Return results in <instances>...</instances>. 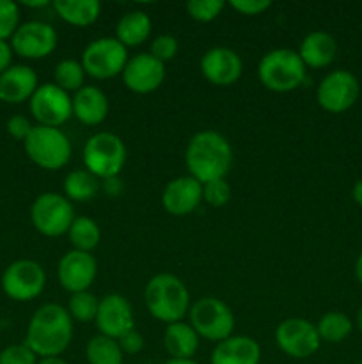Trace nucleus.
Segmentation results:
<instances>
[{"instance_id": "f257e3e1", "label": "nucleus", "mask_w": 362, "mask_h": 364, "mask_svg": "<svg viewBox=\"0 0 362 364\" xmlns=\"http://www.w3.org/2000/svg\"><path fill=\"white\" fill-rule=\"evenodd\" d=\"M73 340V320L66 308L43 304L28 322L23 343L39 359L60 358Z\"/></svg>"}, {"instance_id": "f03ea898", "label": "nucleus", "mask_w": 362, "mask_h": 364, "mask_svg": "<svg viewBox=\"0 0 362 364\" xmlns=\"http://www.w3.org/2000/svg\"><path fill=\"white\" fill-rule=\"evenodd\" d=\"M185 164L190 176L201 183L222 180L233 166L231 142L215 130L197 132L188 141Z\"/></svg>"}, {"instance_id": "7ed1b4c3", "label": "nucleus", "mask_w": 362, "mask_h": 364, "mask_svg": "<svg viewBox=\"0 0 362 364\" xmlns=\"http://www.w3.org/2000/svg\"><path fill=\"white\" fill-rule=\"evenodd\" d=\"M144 302L149 315L163 323L183 322L190 309V294L183 281L174 274H156L148 281Z\"/></svg>"}, {"instance_id": "20e7f679", "label": "nucleus", "mask_w": 362, "mask_h": 364, "mask_svg": "<svg viewBox=\"0 0 362 364\" xmlns=\"http://www.w3.org/2000/svg\"><path fill=\"white\" fill-rule=\"evenodd\" d=\"M305 64L298 52L275 48L261 57L258 64L259 82L272 92H291L305 82Z\"/></svg>"}, {"instance_id": "39448f33", "label": "nucleus", "mask_w": 362, "mask_h": 364, "mask_svg": "<svg viewBox=\"0 0 362 364\" xmlns=\"http://www.w3.org/2000/svg\"><path fill=\"white\" fill-rule=\"evenodd\" d=\"M23 148L31 162L46 171H59L71 160V142L60 128L35 124L28 137L23 141Z\"/></svg>"}, {"instance_id": "423d86ee", "label": "nucleus", "mask_w": 362, "mask_h": 364, "mask_svg": "<svg viewBox=\"0 0 362 364\" xmlns=\"http://www.w3.org/2000/svg\"><path fill=\"white\" fill-rule=\"evenodd\" d=\"M188 323L202 340L220 343L233 336L236 318L229 306L216 297H201L188 309Z\"/></svg>"}, {"instance_id": "0eeeda50", "label": "nucleus", "mask_w": 362, "mask_h": 364, "mask_svg": "<svg viewBox=\"0 0 362 364\" xmlns=\"http://www.w3.org/2000/svg\"><path fill=\"white\" fill-rule=\"evenodd\" d=\"M84 164L85 169L98 180L117 178L126 164V146L119 135L98 132L85 142Z\"/></svg>"}, {"instance_id": "6e6552de", "label": "nucleus", "mask_w": 362, "mask_h": 364, "mask_svg": "<svg viewBox=\"0 0 362 364\" xmlns=\"http://www.w3.org/2000/svg\"><path fill=\"white\" fill-rule=\"evenodd\" d=\"M32 226L43 237L57 238L67 235L75 220V210L70 199L57 192L38 196L31 206Z\"/></svg>"}, {"instance_id": "1a4fd4ad", "label": "nucleus", "mask_w": 362, "mask_h": 364, "mask_svg": "<svg viewBox=\"0 0 362 364\" xmlns=\"http://www.w3.org/2000/svg\"><path fill=\"white\" fill-rule=\"evenodd\" d=\"M128 59V48L116 38H98L85 46L80 63L85 75L96 80H109L123 75Z\"/></svg>"}, {"instance_id": "9d476101", "label": "nucleus", "mask_w": 362, "mask_h": 364, "mask_svg": "<svg viewBox=\"0 0 362 364\" xmlns=\"http://www.w3.org/2000/svg\"><path fill=\"white\" fill-rule=\"evenodd\" d=\"M46 272L34 259H16L2 274V290L16 302H31L43 294Z\"/></svg>"}, {"instance_id": "9b49d317", "label": "nucleus", "mask_w": 362, "mask_h": 364, "mask_svg": "<svg viewBox=\"0 0 362 364\" xmlns=\"http://www.w3.org/2000/svg\"><path fill=\"white\" fill-rule=\"evenodd\" d=\"M361 95L358 78L348 70L330 71L316 89L318 105L329 114H343L355 105Z\"/></svg>"}, {"instance_id": "f8f14e48", "label": "nucleus", "mask_w": 362, "mask_h": 364, "mask_svg": "<svg viewBox=\"0 0 362 364\" xmlns=\"http://www.w3.org/2000/svg\"><path fill=\"white\" fill-rule=\"evenodd\" d=\"M28 109L38 124L59 128L73 116V100L70 92L48 82L35 89L32 98L28 100Z\"/></svg>"}, {"instance_id": "ddd939ff", "label": "nucleus", "mask_w": 362, "mask_h": 364, "mask_svg": "<svg viewBox=\"0 0 362 364\" xmlns=\"http://www.w3.org/2000/svg\"><path fill=\"white\" fill-rule=\"evenodd\" d=\"M275 343L280 352L293 359H307L319 350L318 329L305 318H286L275 329Z\"/></svg>"}, {"instance_id": "4468645a", "label": "nucleus", "mask_w": 362, "mask_h": 364, "mask_svg": "<svg viewBox=\"0 0 362 364\" xmlns=\"http://www.w3.org/2000/svg\"><path fill=\"white\" fill-rule=\"evenodd\" d=\"M55 28L45 21L32 20L20 23L16 32L11 38V48L14 53L28 60L45 59L57 48Z\"/></svg>"}, {"instance_id": "2eb2a0df", "label": "nucleus", "mask_w": 362, "mask_h": 364, "mask_svg": "<svg viewBox=\"0 0 362 364\" xmlns=\"http://www.w3.org/2000/svg\"><path fill=\"white\" fill-rule=\"evenodd\" d=\"M98 276V263L91 252L70 251L57 265V277L60 287L70 294L87 291Z\"/></svg>"}, {"instance_id": "dca6fc26", "label": "nucleus", "mask_w": 362, "mask_h": 364, "mask_svg": "<svg viewBox=\"0 0 362 364\" xmlns=\"http://www.w3.org/2000/svg\"><path fill=\"white\" fill-rule=\"evenodd\" d=\"M96 327L99 334L112 340H119L128 331L135 329V316L128 299L119 294H106L99 299L98 313H96Z\"/></svg>"}, {"instance_id": "f3484780", "label": "nucleus", "mask_w": 362, "mask_h": 364, "mask_svg": "<svg viewBox=\"0 0 362 364\" xmlns=\"http://www.w3.org/2000/svg\"><path fill=\"white\" fill-rule=\"evenodd\" d=\"M165 80V64L151 53H137L130 57L123 71V84L135 95H149Z\"/></svg>"}, {"instance_id": "a211bd4d", "label": "nucleus", "mask_w": 362, "mask_h": 364, "mask_svg": "<svg viewBox=\"0 0 362 364\" xmlns=\"http://www.w3.org/2000/svg\"><path fill=\"white\" fill-rule=\"evenodd\" d=\"M201 73L216 87H229L240 80L243 73L241 57L226 46H215L201 57Z\"/></svg>"}, {"instance_id": "6ab92c4d", "label": "nucleus", "mask_w": 362, "mask_h": 364, "mask_svg": "<svg viewBox=\"0 0 362 364\" xmlns=\"http://www.w3.org/2000/svg\"><path fill=\"white\" fill-rule=\"evenodd\" d=\"M202 203V183L195 178L180 176L170 180L162 192V206L174 217H187Z\"/></svg>"}, {"instance_id": "aec40b11", "label": "nucleus", "mask_w": 362, "mask_h": 364, "mask_svg": "<svg viewBox=\"0 0 362 364\" xmlns=\"http://www.w3.org/2000/svg\"><path fill=\"white\" fill-rule=\"evenodd\" d=\"M38 87V73L31 66L13 64L0 75V102L9 105L28 102Z\"/></svg>"}, {"instance_id": "412c9836", "label": "nucleus", "mask_w": 362, "mask_h": 364, "mask_svg": "<svg viewBox=\"0 0 362 364\" xmlns=\"http://www.w3.org/2000/svg\"><path fill=\"white\" fill-rule=\"evenodd\" d=\"M71 100H73V116L82 124L98 127L109 116V98L96 85H84L80 91L75 92V96Z\"/></svg>"}, {"instance_id": "4be33fe9", "label": "nucleus", "mask_w": 362, "mask_h": 364, "mask_svg": "<svg viewBox=\"0 0 362 364\" xmlns=\"http://www.w3.org/2000/svg\"><path fill=\"white\" fill-rule=\"evenodd\" d=\"M261 347L251 336H229L216 343L212 364H259Z\"/></svg>"}, {"instance_id": "5701e85b", "label": "nucleus", "mask_w": 362, "mask_h": 364, "mask_svg": "<svg viewBox=\"0 0 362 364\" xmlns=\"http://www.w3.org/2000/svg\"><path fill=\"white\" fill-rule=\"evenodd\" d=\"M298 55H300L302 63L305 68H312V70H319V68H327L329 64L334 63L337 55V41L334 39L332 34L325 31H314L309 32L300 43L298 48Z\"/></svg>"}, {"instance_id": "b1692460", "label": "nucleus", "mask_w": 362, "mask_h": 364, "mask_svg": "<svg viewBox=\"0 0 362 364\" xmlns=\"http://www.w3.org/2000/svg\"><path fill=\"white\" fill-rule=\"evenodd\" d=\"M199 340L201 338L187 322L169 323L163 333V347L170 359H194L201 343Z\"/></svg>"}, {"instance_id": "393cba45", "label": "nucleus", "mask_w": 362, "mask_h": 364, "mask_svg": "<svg viewBox=\"0 0 362 364\" xmlns=\"http://www.w3.org/2000/svg\"><path fill=\"white\" fill-rule=\"evenodd\" d=\"M151 18L144 11H130L117 21L116 39L126 48L142 45L151 36Z\"/></svg>"}, {"instance_id": "a878e982", "label": "nucleus", "mask_w": 362, "mask_h": 364, "mask_svg": "<svg viewBox=\"0 0 362 364\" xmlns=\"http://www.w3.org/2000/svg\"><path fill=\"white\" fill-rule=\"evenodd\" d=\"M53 9L60 20L73 27H89L99 18L102 4L99 0H55Z\"/></svg>"}, {"instance_id": "bb28decb", "label": "nucleus", "mask_w": 362, "mask_h": 364, "mask_svg": "<svg viewBox=\"0 0 362 364\" xmlns=\"http://www.w3.org/2000/svg\"><path fill=\"white\" fill-rule=\"evenodd\" d=\"M99 181L87 169H75L64 178V196L70 201L87 203L98 194Z\"/></svg>"}, {"instance_id": "cd10ccee", "label": "nucleus", "mask_w": 362, "mask_h": 364, "mask_svg": "<svg viewBox=\"0 0 362 364\" xmlns=\"http://www.w3.org/2000/svg\"><path fill=\"white\" fill-rule=\"evenodd\" d=\"M67 238H70L75 251L92 252L99 245L102 231H99L96 220H92L91 217H75L73 224H71L70 231H67Z\"/></svg>"}, {"instance_id": "c85d7f7f", "label": "nucleus", "mask_w": 362, "mask_h": 364, "mask_svg": "<svg viewBox=\"0 0 362 364\" xmlns=\"http://www.w3.org/2000/svg\"><path fill=\"white\" fill-rule=\"evenodd\" d=\"M85 358L89 364H123L124 361V354L117 340L103 334H96L87 341Z\"/></svg>"}, {"instance_id": "c756f323", "label": "nucleus", "mask_w": 362, "mask_h": 364, "mask_svg": "<svg viewBox=\"0 0 362 364\" xmlns=\"http://www.w3.org/2000/svg\"><path fill=\"white\" fill-rule=\"evenodd\" d=\"M318 329L319 340L327 341V343H341L346 340L353 331V323H351L350 316L344 315L341 311H329L318 320L316 323Z\"/></svg>"}, {"instance_id": "7c9ffc66", "label": "nucleus", "mask_w": 362, "mask_h": 364, "mask_svg": "<svg viewBox=\"0 0 362 364\" xmlns=\"http://www.w3.org/2000/svg\"><path fill=\"white\" fill-rule=\"evenodd\" d=\"M53 80H55L53 84L59 85L62 91L77 92L85 85V70L80 60L64 59L55 66Z\"/></svg>"}, {"instance_id": "2f4dec72", "label": "nucleus", "mask_w": 362, "mask_h": 364, "mask_svg": "<svg viewBox=\"0 0 362 364\" xmlns=\"http://www.w3.org/2000/svg\"><path fill=\"white\" fill-rule=\"evenodd\" d=\"M99 299L91 291H78V294H71L70 302H67V313H70L71 320L77 322L87 323L96 320V313H98Z\"/></svg>"}, {"instance_id": "473e14b6", "label": "nucleus", "mask_w": 362, "mask_h": 364, "mask_svg": "<svg viewBox=\"0 0 362 364\" xmlns=\"http://www.w3.org/2000/svg\"><path fill=\"white\" fill-rule=\"evenodd\" d=\"M224 7H226V4L222 0H190V2H187V13L192 20L209 23L220 16Z\"/></svg>"}, {"instance_id": "72a5a7b5", "label": "nucleus", "mask_w": 362, "mask_h": 364, "mask_svg": "<svg viewBox=\"0 0 362 364\" xmlns=\"http://www.w3.org/2000/svg\"><path fill=\"white\" fill-rule=\"evenodd\" d=\"M20 27V7L13 0H0V39L7 41Z\"/></svg>"}, {"instance_id": "f704fd0d", "label": "nucleus", "mask_w": 362, "mask_h": 364, "mask_svg": "<svg viewBox=\"0 0 362 364\" xmlns=\"http://www.w3.org/2000/svg\"><path fill=\"white\" fill-rule=\"evenodd\" d=\"M231 199V187L226 181V178L222 180H213L208 183H202V201L209 206H220L227 205Z\"/></svg>"}, {"instance_id": "c9c22d12", "label": "nucleus", "mask_w": 362, "mask_h": 364, "mask_svg": "<svg viewBox=\"0 0 362 364\" xmlns=\"http://www.w3.org/2000/svg\"><path fill=\"white\" fill-rule=\"evenodd\" d=\"M177 50H180V43H177V39L174 38V36L160 34L151 41V50H149V53H151L156 60L165 64L177 55Z\"/></svg>"}, {"instance_id": "e433bc0d", "label": "nucleus", "mask_w": 362, "mask_h": 364, "mask_svg": "<svg viewBox=\"0 0 362 364\" xmlns=\"http://www.w3.org/2000/svg\"><path fill=\"white\" fill-rule=\"evenodd\" d=\"M38 359L25 343L9 345L0 352V364H38Z\"/></svg>"}, {"instance_id": "4c0bfd02", "label": "nucleus", "mask_w": 362, "mask_h": 364, "mask_svg": "<svg viewBox=\"0 0 362 364\" xmlns=\"http://www.w3.org/2000/svg\"><path fill=\"white\" fill-rule=\"evenodd\" d=\"M7 134L11 137H14L16 141H25L28 137V134L32 132L34 124L28 121V117L21 116V114H16V116H11L6 123Z\"/></svg>"}, {"instance_id": "58836bf2", "label": "nucleus", "mask_w": 362, "mask_h": 364, "mask_svg": "<svg viewBox=\"0 0 362 364\" xmlns=\"http://www.w3.org/2000/svg\"><path fill=\"white\" fill-rule=\"evenodd\" d=\"M229 6L243 16H258V14L270 9L272 2H268V0H231Z\"/></svg>"}, {"instance_id": "ea45409f", "label": "nucleus", "mask_w": 362, "mask_h": 364, "mask_svg": "<svg viewBox=\"0 0 362 364\" xmlns=\"http://www.w3.org/2000/svg\"><path fill=\"white\" fill-rule=\"evenodd\" d=\"M117 343H119V348L123 350V354L135 355L138 352H142V348H144V336L137 329H131L126 334H123L117 340Z\"/></svg>"}, {"instance_id": "a19ab883", "label": "nucleus", "mask_w": 362, "mask_h": 364, "mask_svg": "<svg viewBox=\"0 0 362 364\" xmlns=\"http://www.w3.org/2000/svg\"><path fill=\"white\" fill-rule=\"evenodd\" d=\"M13 48H11V43L0 39V75L6 70H9L13 66Z\"/></svg>"}, {"instance_id": "79ce46f5", "label": "nucleus", "mask_w": 362, "mask_h": 364, "mask_svg": "<svg viewBox=\"0 0 362 364\" xmlns=\"http://www.w3.org/2000/svg\"><path fill=\"white\" fill-rule=\"evenodd\" d=\"M351 198H353V201L362 208V178L355 181L353 188H351Z\"/></svg>"}, {"instance_id": "37998d69", "label": "nucleus", "mask_w": 362, "mask_h": 364, "mask_svg": "<svg viewBox=\"0 0 362 364\" xmlns=\"http://www.w3.org/2000/svg\"><path fill=\"white\" fill-rule=\"evenodd\" d=\"M355 277H357L358 283L362 284V252L358 255L357 262H355Z\"/></svg>"}, {"instance_id": "c03bdc74", "label": "nucleus", "mask_w": 362, "mask_h": 364, "mask_svg": "<svg viewBox=\"0 0 362 364\" xmlns=\"http://www.w3.org/2000/svg\"><path fill=\"white\" fill-rule=\"evenodd\" d=\"M38 364H70V363L64 361L62 358H46V359H39Z\"/></svg>"}, {"instance_id": "a18cd8bd", "label": "nucleus", "mask_w": 362, "mask_h": 364, "mask_svg": "<svg viewBox=\"0 0 362 364\" xmlns=\"http://www.w3.org/2000/svg\"><path fill=\"white\" fill-rule=\"evenodd\" d=\"M165 364H199L194 359H169Z\"/></svg>"}, {"instance_id": "49530a36", "label": "nucleus", "mask_w": 362, "mask_h": 364, "mask_svg": "<svg viewBox=\"0 0 362 364\" xmlns=\"http://www.w3.org/2000/svg\"><path fill=\"white\" fill-rule=\"evenodd\" d=\"M357 327H358V331L362 333V308L358 309V313H357Z\"/></svg>"}, {"instance_id": "de8ad7c7", "label": "nucleus", "mask_w": 362, "mask_h": 364, "mask_svg": "<svg viewBox=\"0 0 362 364\" xmlns=\"http://www.w3.org/2000/svg\"><path fill=\"white\" fill-rule=\"evenodd\" d=\"M25 6H28V7H43V6H46V2H25Z\"/></svg>"}, {"instance_id": "09e8293b", "label": "nucleus", "mask_w": 362, "mask_h": 364, "mask_svg": "<svg viewBox=\"0 0 362 364\" xmlns=\"http://www.w3.org/2000/svg\"><path fill=\"white\" fill-rule=\"evenodd\" d=\"M357 364H362V361H358V363H357Z\"/></svg>"}]
</instances>
